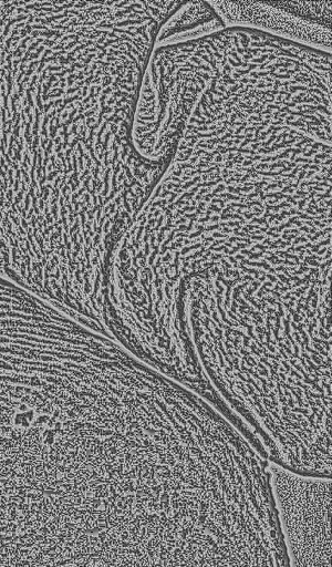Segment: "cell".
I'll return each instance as SVG.
<instances>
[{
    "mask_svg": "<svg viewBox=\"0 0 332 567\" xmlns=\"http://www.w3.org/2000/svg\"><path fill=\"white\" fill-rule=\"evenodd\" d=\"M290 567H330L331 481L269 463Z\"/></svg>",
    "mask_w": 332,
    "mask_h": 567,
    "instance_id": "7a4b0ae2",
    "label": "cell"
},
{
    "mask_svg": "<svg viewBox=\"0 0 332 567\" xmlns=\"http://www.w3.org/2000/svg\"><path fill=\"white\" fill-rule=\"evenodd\" d=\"M226 28L208 1L181 0L160 24L154 48L196 40Z\"/></svg>",
    "mask_w": 332,
    "mask_h": 567,
    "instance_id": "277c9868",
    "label": "cell"
},
{
    "mask_svg": "<svg viewBox=\"0 0 332 567\" xmlns=\"http://www.w3.org/2000/svg\"><path fill=\"white\" fill-rule=\"evenodd\" d=\"M170 0H0V271L94 288L166 164L131 130Z\"/></svg>",
    "mask_w": 332,
    "mask_h": 567,
    "instance_id": "6da1fadb",
    "label": "cell"
},
{
    "mask_svg": "<svg viewBox=\"0 0 332 567\" xmlns=\"http://www.w3.org/2000/svg\"><path fill=\"white\" fill-rule=\"evenodd\" d=\"M227 28H247L331 53L332 2L208 1Z\"/></svg>",
    "mask_w": 332,
    "mask_h": 567,
    "instance_id": "3957f363",
    "label": "cell"
}]
</instances>
